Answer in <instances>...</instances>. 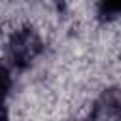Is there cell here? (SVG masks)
Here are the masks:
<instances>
[{
	"mask_svg": "<svg viewBox=\"0 0 121 121\" xmlns=\"http://www.w3.org/2000/svg\"><path fill=\"white\" fill-rule=\"evenodd\" d=\"M8 89H9V74L4 68V64H0V108H2L4 96L8 95Z\"/></svg>",
	"mask_w": 121,
	"mask_h": 121,
	"instance_id": "obj_1",
	"label": "cell"
},
{
	"mask_svg": "<svg viewBox=\"0 0 121 121\" xmlns=\"http://www.w3.org/2000/svg\"><path fill=\"white\" fill-rule=\"evenodd\" d=\"M0 121H6V115H4V112H2V108H0Z\"/></svg>",
	"mask_w": 121,
	"mask_h": 121,
	"instance_id": "obj_2",
	"label": "cell"
}]
</instances>
